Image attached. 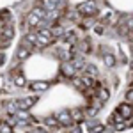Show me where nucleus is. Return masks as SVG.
Segmentation results:
<instances>
[{
  "label": "nucleus",
  "instance_id": "f257e3e1",
  "mask_svg": "<svg viewBox=\"0 0 133 133\" xmlns=\"http://www.w3.org/2000/svg\"><path fill=\"white\" fill-rule=\"evenodd\" d=\"M36 36H37V46H48L55 41L51 29H39V30H36Z\"/></svg>",
  "mask_w": 133,
  "mask_h": 133
},
{
  "label": "nucleus",
  "instance_id": "f03ea898",
  "mask_svg": "<svg viewBox=\"0 0 133 133\" xmlns=\"http://www.w3.org/2000/svg\"><path fill=\"white\" fill-rule=\"evenodd\" d=\"M78 12L83 14V16H96V12H98V0H87V2H83L78 5Z\"/></svg>",
  "mask_w": 133,
  "mask_h": 133
},
{
  "label": "nucleus",
  "instance_id": "7ed1b4c3",
  "mask_svg": "<svg viewBox=\"0 0 133 133\" xmlns=\"http://www.w3.org/2000/svg\"><path fill=\"white\" fill-rule=\"evenodd\" d=\"M55 117H57V121H59L61 126H73V124H75L73 115H71V110H61Z\"/></svg>",
  "mask_w": 133,
  "mask_h": 133
},
{
  "label": "nucleus",
  "instance_id": "20e7f679",
  "mask_svg": "<svg viewBox=\"0 0 133 133\" xmlns=\"http://www.w3.org/2000/svg\"><path fill=\"white\" fill-rule=\"evenodd\" d=\"M43 21H44V18H43L41 14L34 12V11H32L30 14L27 16V25H29L30 29H37L39 25H43Z\"/></svg>",
  "mask_w": 133,
  "mask_h": 133
},
{
  "label": "nucleus",
  "instance_id": "39448f33",
  "mask_svg": "<svg viewBox=\"0 0 133 133\" xmlns=\"http://www.w3.org/2000/svg\"><path fill=\"white\" fill-rule=\"evenodd\" d=\"M117 112L121 114L126 121H130L133 117V105L131 103H121V105L117 107Z\"/></svg>",
  "mask_w": 133,
  "mask_h": 133
},
{
  "label": "nucleus",
  "instance_id": "423d86ee",
  "mask_svg": "<svg viewBox=\"0 0 133 133\" xmlns=\"http://www.w3.org/2000/svg\"><path fill=\"white\" fill-rule=\"evenodd\" d=\"M61 71L64 76H69V78H73L75 76V73H76V68L73 66L71 62H64L62 64V68H61Z\"/></svg>",
  "mask_w": 133,
  "mask_h": 133
},
{
  "label": "nucleus",
  "instance_id": "0eeeda50",
  "mask_svg": "<svg viewBox=\"0 0 133 133\" xmlns=\"http://www.w3.org/2000/svg\"><path fill=\"white\" fill-rule=\"evenodd\" d=\"M29 55H30V46H27V44H21L20 50H18V53H16V59L21 62V61H25Z\"/></svg>",
  "mask_w": 133,
  "mask_h": 133
},
{
  "label": "nucleus",
  "instance_id": "6e6552de",
  "mask_svg": "<svg viewBox=\"0 0 133 133\" xmlns=\"http://www.w3.org/2000/svg\"><path fill=\"white\" fill-rule=\"evenodd\" d=\"M71 115H73V121H75V123H82L83 119H85V110L75 108V110H71Z\"/></svg>",
  "mask_w": 133,
  "mask_h": 133
},
{
  "label": "nucleus",
  "instance_id": "1a4fd4ad",
  "mask_svg": "<svg viewBox=\"0 0 133 133\" xmlns=\"http://www.w3.org/2000/svg\"><path fill=\"white\" fill-rule=\"evenodd\" d=\"M87 130H89V133H101L103 130H105V126H103L101 123H87Z\"/></svg>",
  "mask_w": 133,
  "mask_h": 133
},
{
  "label": "nucleus",
  "instance_id": "9d476101",
  "mask_svg": "<svg viewBox=\"0 0 133 133\" xmlns=\"http://www.w3.org/2000/svg\"><path fill=\"white\" fill-rule=\"evenodd\" d=\"M12 75H14V83L18 87H25V76L21 75V71H12Z\"/></svg>",
  "mask_w": 133,
  "mask_h": 133
},
{
  "label": "nucleus",
  "instance_id": "9b49d317",
  "mask_svg": "<svg viewBox=\"0 0 133 133\" xmlns=\"http://www.w3.org/2000/svg\"><path fill=\"white\" fill-rule=\"evenodd\" d=\"M48 85H50L48 82H34V83H30V89L32 91H46Z\"/></svg>",
  "mask_w": 133,
  "mask_h": 133
},
{
  "label": "nucleus",
  "instance_id": "f8f14e48",
  "mask_svg": "<svg viewBox=\"0 0 133 133\" xmlns=\"http://www.w3.org/2000/svg\"><path fill=\"white\" fill-rule=\"evenodd\" d=\"M98 89H99V91H98V96H96V98H98L101 103H105L108 98H110V94H108V91H107L105 87H98Z\"/></svg>",
  "mask_w": 133,
  "mask_h": 133
},
{
  "label": "nucleus",
  "instance_id": "ddd939ff",
  "mask_svg": "<svg viewBox=\"0 0 133 133\" xmlns=\"http://www.w3.org/2000/svg\"><path fill=\"white\" fill-rule=\"evenodd\" d=\"M12 34H14V30H12V25H5L4 29H2V37H5V39H12Z\"/></svg>",
  "mask_w": 133,
  "mask_h": 133
},
{
  "label": "nucleus",
  "instance_id": "4468645a",
  "mask_svg": "<svg viewBox=\"0 0 133 133\" xmlns=\"http://www.w3.org/2000/svg\"><path fill=\"white\" fill-rule=\"evenodd\" d=\"M34 103H36V98H25L23 101H20V108L21 110H27V108H30Z\"/></svg>",
  "mask_w": 133,
  "mask_h": 133
},
{
  "label": "nucleus",
  "instance_id": "2eb2a0df",
  "mask_svg": "<svg viewBox=\"0 0 133 133\" xmlns=\"http://www.w3.org/2000/svg\"><path fill=\"white\" fill-rule=\"evenodd\" d=\"M103 61H105V64H107L108 68L115 66V57H114L112 53H105V55H103Z\"/></svg>",
  "mask_w": 133,
  "mask_h": 133
},
{
  "label": "nucleus",
  "instance_id": "dca6fc26",
  "mask_svg": "<svg viewBox=\"0 0 133 133\" xmlns=\"http://www.w3.org/2000/svg\"><path fill=\"white\" fill-rule=\"evenodd\" d=\"M83 69H85V75L87 76H96L98 75V69H96V66H92V64H89V66H83Z\"/></svg>",
  "mask_w": 133,
  "mask_h": 133
},
{
  "label": "nucleus",
  "instance_id": "f3484780",
  "mask_svg": "<svg viewBox=\"0 0 133 133\" xmlns=\"http://www.w3.org/2000/svg\"><path fill=\"white\" fill-rule=\"evenodd\" d=\"M73 85H75L78 91H87V85L83 83L82 78H73Z\"/></svg>",
  "mask_w": 133,
  "mask_h": 133
},
{
  "label": "nucleus",
  "instance_id": "a211bd4d",
  "mask_svg": "<svg viewBox=\"0 0 133 133\" xmlns=\"http://www.w3.org/2000/svg\"><path fill=\"white\" fill-rule=\"evenodd\" d=\"M44 123L48 124V126H51V128H53V126H61L59 121H57V117H46V119H44Z\"/></svg>",
  "mask_w": 133,
  "mask_h": 133
},
{
  "label": "nucleus",
  "instance_id": "6ab92c4d",
  "mask_svg": "<svg viewBox=\"0 0 133 133\" xmlns=\"http://www.w3.org/2000/svg\"><path fill=\"white\" fill-rule=\"evenodd\" d=\"M96 114H98V108H96V107H89V108L85 110V115H87V117H94Z\"/></svg>",
  "mask_w": 133,
  "mask_h": 133
},
{
  "label": "nucleus",
  "instance_id": "aec40b11",
  "mask_svg": "<svg viewBox=\"0 0 133 133\" xmlns=\"http://www.w3.org/2000/svg\"><path fill=\"white\" fill-rule=\"evenodd\" d=\"M0 133H12V128H11L9 124H2L0 126Z\"/></svg>",
  "mask_w": 133,
  "mask_h": 133
},
{
  "label": "nucleus",
  "instance_id": "412c9836",
  "mask_svg": "<svg viewBox=\"0 0 133 133\" xmlns=\"http://www.w3.org/2000/svg\"><path fill=\"white\" fill-rule=\"evenodd\" d=\"M51 32H53V36H62V34H64V29H62V27H59V25H57V27H55V29H51Z\"/></svg>",
  "mask_w": 133,
  "mask_h": 133
},
{
  "label": "nucleus",
  "instance_id": "4be33fe9",
  "mask_svg": "<svg viewBox=\"0 0 133 133\" xmlns=\"http://www.w3.org/2000/svg\"><path fill=\"white\" fill-rule=\"evenodd\" d=\"M9 16H11V14H9V11H7V9H4L2 12H0V20H2V21L9 20Z\"/></svg>",
  "mask_w": 133,
  "mask_h": 133
},
{
  "label": "nucleus",
  "instance_id": "5701e85b",
  "mask_svg": "<svg viewBox=\"0 0 133 133\" xmlns=\"http://www.w3.org/2000/svg\"><path fill=\"white\" fill-rule=\"evenodd\" d=\"M126 103H131L133 105V89H130L126 92Z\"/></svg>",
  "mask_w": 133,
  "mask_h": 133
},
{
  "label": "nucleus",
  "instance_id": "b1692460",
  "mask_svg": "<svg viewBox=\"0 0 133 133\" xmlns=\"http://www.w3.org/2000/svg\"><path fill=\"white\" fill-rule=\"evenodd\" d=\"M80 48H82V51H87V50H89V43L82 41V43H80Z\"/></svg>",
  "mask_w": 133,
  "mask_h": 133
},
{
  "label": "nucleus",
  "instance_id": "393cba45",
  "mask_svg": "<svg viewBox=\"0 0 133 133\" xmlns=\"http://www.w3.org/2000/svg\"><path fill=\"white\" fill-rule=\"evenodd\" d=\"M69 133H82V131H80L78 124H73V128H71V131H69Z\"/></svg>",
  "mask_w": 133,
  "mask_h": 133
},
{
  "label": "nucleus",
  "instance_id": "a878e982",
  "mask_svg": "<svg viewBox=\"0 0 133 133\" xmlns=\"http://www.w3.org/2000/svg\"><path fill=\"white\" fill-rule=\"evenodd\" d=\"M30 133H48V131H44V130H41V128H36V130H32Z\"/></svg>",
  "mask_w": 133,
  "mask_h": 133
},
{
  "label": "nucleus",
  "instance_id": "bb28decb",
  "mask_svg": "<svg viewBox=\"0 0 133 133\" xmlns=\"http://www.w3.org/2000/svg\"><path fill=\"white\" fill-rule=\"evenodd\" d=\"M96 32L98 34H103V27H96Z\"/></svg>",
  "mask_w": 133,
  "mask_h": 133
},
{
  "label": "nucleus",
  "instance_id": "cd10ccee",
  "mask_svg": "<svg viewBox=\"0 0 133 133\" xmlns=\"http://www.w3.org/2000/svg\"><path fill=\"white\" fill-rule=\"evenodd\" d=\"M130 32H131V34H133V29H131V30H130Z\"/></svg>",
  "mask_w": 133,
  "mask_h": 133
}]
</instances>
